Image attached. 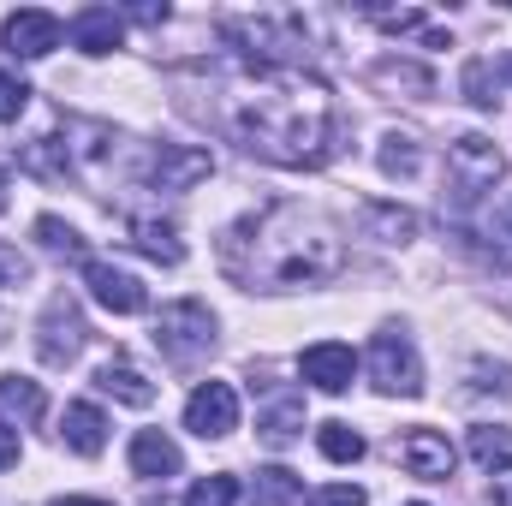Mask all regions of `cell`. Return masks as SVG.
I'll return each mask as SVG.
<instances>
[{"instance_id": "cell-1", "label": "cell", "mask_w": 512, "mask_h": 506, "mask_svg": "<svg viewBox=\"0 0 512 506\" xmlns=\"http://www.w3.org/2000/svg\"><path fill=\"white\" fill-rule=\"evenodd\" d=\"M221 126L274 167H322L340 149L328 84L298 66H245V78L221 90Z\"/></svg>"}, {"instance_id": "cell-2", "label": "cell", "mask_w": 512, "mask_h": 506, "mask_svg": "<svg viewBox=\"0 0 512 506\" xmlns=\"http://www.w3.org/2000/svg\"><path fill=\"white\" fill-rule=\"evenodd\" d=\"M340 262V233L298 203H268L221 233V268L239 286H316L340 274Z\"/></svg>"}, {"instance_id": "cell-3", "label": "cell", "mask_w": 512, "mask_h": 506, "mask_svg": "<svg viewBox=\"0 0 512 506\" xmlns=\"http://www.w3.org/2000/svg\"><path fill=\"white\" fill-rule=\"evenodd\" d=\"M155 346H161L173 364H197V358L215 346V316H209V304H197V298L167 304V310L155 316Z\"/></svg>"}, {"instance_id": "cell-4", "label": "cell", "mask_w": 512, "mask_h": 506, "mask_svg": "<svg viewBox=\"0 0 512 506\" xmlns=\"http://www.w3.org/2000/svg\"><path fill=\"white\" fill-rule=\"evenodd\" d=\"M501 173H507V155H501L483 131H465V137L447 149V179H453L459 197H483V191H495Z\"/></svg>"}, {"instance_id": "cell-5", "label": "cell", "mask_w": 512, "mask_h": 506, "mask_svg": "<svg viewBox=\"0 0 512 506\" xmlns=\"http://www.w3.org/2000/svg\"><path fill=\"white\" fill-rule=\"evenodd\" d=\"M370 381L382 387V393H399V399H417L423 393V364H417V346L405 340V334H376V346H370Z\"/></svg>"}, {"instance_id": "cell-6", "label": "cell", "mask_w": 512, "mask_h": 506, "mask_svg": "<svg viewBox=\"0 0 512 506\" xmlns=\"http://www.w3.org/2000/svg\"><path fill=\"white\" fill-rule=\"evenodd\" d=\"M185 429L203 435V441H221L239 429V393L227 381H203L191 399H185Z\"/></svg>"}, {"instance_id": "cell-7", "label": "cell", "mask_w": 512, "mask_h": 506, "mask_svg": "<svg viewBox=\"0 0 512 506\" xmlns=\"http://www.w3.org/2000/svg\"><path fill=\"white\" fill-rule=\"evenodd\" d=\"M209 173H215V155L197 149V143H161V149L149 155V185H155V191H191V185L209 179Z\"/></svg>"}, {"instance_id": "cell-8", "label": "cell", "mask_w": 512, "mask_h": 506, "mask_svg": "<svg viewBox=\"0 0 512 506\" xmlns=\"http://www.w3.org/2000/svg\"><path fill=\"white\" fill-rule=\"evenodd\" d=\"M84 340H90V328H84V316H78V304L72 298H54L48 310H42V334H36V346H42V364H72L78 352H84Z\"/></svg>"}, {"instance_id": "cell-9", "label": "cell", "mask_w": 512, "mask_h": 506, "mask_svg": "<svg viewBox=\"0 0 512 506\" xmlns=\"http://www.w3.org/2000/svg\"><path fill=\"white\" fill-rule=\"evenodd\" d=\"M0 42H6V54H18V60H42V54L60 48V18L42 12V6H24V12H12V18L0 24Z\"/></svg>"}, {"instance_id": "cell-10", "label": "cell", "mask_w": 512, "mask_h": 506, "mask_svg": "<svg viewBox=\"0 0 512 506\" xmlns=\"http://www.w3.org/2000/svg\"><path fill=\"white\" fill-rule=\"evenodd\" d=\"M399 465H405L411 477H423V483H447L453 465H459V453H453L447 435H435V429H405V435H399Z\"/></svg>"}, {"instance_id": "cell-11", "label": "cell", "mask_w": 512, "mask_h": 506, "mask_svg": "<svg viewBox=\"0 0 512 506\" xmlns=\"http://www.w3.org/2000/svg\"><path fill=\"white\" fill-rule=\"evenodd\" d=\"M84 286H90V298H96L102 310H114V316H137V310L149 304L143 280L126 274V268H114V262H84Z\"/></svg>"}, {"instance_id": "cell-12", "label": "cell", "mask_w": 512, "mask_h": 506, "mask_svg": "<svg viewBox=\"0 0 512 506\" xmlns=\"http://www.w3.org/2000/svg\"><path fill=\"white\" fill-rule=\"evenodd\" d=\"M352 346H334V340H322V346H310L304 358H298V376L310 381V387H322V393H346L352 387Z\"/></svg>"}, {"instance_id": "cell-13", "label": "cell", "mask_w": 512, "mask_h": 506, "mask_svg": "<svg viewBox=\"0 0 512 506\" xmlns=\"http://www.w3.org/2000/svg\"><path fill=\"white\" fill-rule=\"evenodd\" d=\"M179 447L161 435V429H137L131 435V471L143 477V483H167V477H179Z\"/></svg>"}, {"instance_id": "cell-14", "label": "cell", "mask_w": 512, "mask_h": 506, "mask_svg": "<svg viewBox=\"0 0 512 506\" xmlns=\"http://www.w3.org/2000/svg\"><path fill=\"white\" fill-rule=\"evenodd\" d=\"M120 36H126V18L114 6H84L72 18V48H84V54H114Z\"/></svg>"}, {"instance_id": "cell-15", "label": "cell", "mask_w": 512, "mask_h": 506, "mask_svg": "<svg viewBox=\"0 0 512 506\" xmlns=\"http://www.w3.org/2000/svg\"><path fill=\"white\" fill-rule=\"evenodd\" d=\"M126 233H131V245L149 256V262H161V268H179V262H185V245H179V227H173V221H155V215H131Z\"/></svg>"}, {"instance_id": "cell-16", "label": "cell", "mask_w": 512, "mask_h": 506, "mask_svg": "<svg viewBox=\"0 0 512 506\" xmlns=\"http://www.w3.org/2000/svg\"><path fill=\"white\" fill-rule=\"evenodd\" d=\"M42 411H48V393H42V381L0 376V423H12V429H30V423H42Z\"/></svg>"}, {"instance_id": "cell-17", "label": "cell", "mask_w": 512, "mask_h": 506, "mask_svg": "<svg viewBox=\"0 0 512 506\" xmlns=\"http://www.w3.org/2000/svg\"><path fill=\"white\" fill-rule=\"evenodd\" d=\"M60 435H66V447H72V453L96 459V453L108 447V417H102L96 405H66V417H60Z\"/></svg>"}, {"instance_id": "cell-18", "label": "cell", "mask_w": 512, "mask_h": 506, "mask_svg": "<svg viewBox=\"0 0 512 506\" xmlns=\"http://www.w3.org/2000/svg\"><path fill=\"white\" fill-rule=\"evenodd\" d=\"M96 387L114 393L120 405H137V411L155 405V381L143 376V370H131V364H102V370H96Z\"/></svg>"}, {"instance_id": "cell-19", "label": "cell", "mask_w": 512, "mask_h": 506, "mask_svg": "<svg viewBox=\"0 0 512 506\" xmlns=\"http://www.w3.org/2000/svg\"><path fill=\"white\" fill-rule=\"evenodd\" d=\"M262 441L268 447H286V441H298V429H304V399L298 393H286V399H274L268 411H262Z\"/></svg>"}, {"instance_id": "cell-20", "label": "cell", "mask_w": 512, "mask_h": 506, "mask_svg": "<svg viewBox=\"0 0 512 506\" xmlns=\"http://www.w3.org/2000/svg\"><path fill=\"white\" fill-rule=\"evenodd\" d=\"M298 501H304V483H298L292 471H280V465L256 471V483H251V506H298Z\"/></svg>"}, {"instance_id": "cell-21", "label": "cell", "mask_w": 512, "mask_h": 506, "mask_svg": "<svg viewBox=\"0 0 512 506\" xmlns=\"http://www.w3.org/2000/svg\"><path fill=\"white\" fill-rule=\"evenodd\" d=\"M364 227L387 239V245H405V239H417V215L411 209H393V203H370L364 209Z\"/></svg>"}, {"instance_id": "cell-22", "label": "cell", "mask_w": 512, "mask_h": 506, "mask_svg": "<svg viewBox=\"0 0 512 506\" xmlns=\"http://www.w3.org/2000/svg\"><path fill=\"white\" fill-rule=\"evenodd\" d=\"M316 447H322V453H328L334 465H358V459H364V435H358L352 423H322Z\"/></svg>"}, {"instance_id": "cell-23", "label": "cell", "mask_w": 512, "mask_h": 506, "mask_svg": "<svg viewBox=\"0 0 512 506\" xmlns=\"http://www.w3.org/2000/svg\"><path fill=\"white\" fill-rule=\"evenodd\" d=\"M471 459L477 465H507L512 459V429H495V423H483V429H471Z\"/></svg>"}, {"instance_id": "cell-24", "label": "cell", "mask_w": 512, "mask_h": 506, "mask_svg": "<svg viewBox=\"0 0 512 506\" xmlns=\"http://www.w3.org/2000/svg\"><path fill=\"white\" fill-rule=\"evenodd\" d=\"M36 239H42V251H54V256H72V262H84V239L60 221V215H42L36 221Z\"/></svg>"}, {"instance_id": "cell-25", "label": "cell", "mask_w": 512, "mask_h": 506, "mask_svg": "<svg viewBox=\"0 0 512 506\" xmlns=\"http://www.w3.org/2000/svg\"><path fill=\"white\" fill-rule=\"evenodd\" d=\"M495 90H501L495 66H489V60H471V66H465V96H471V108H495V102H501Z\"/></svg>"}, {"instance_id": "cell-26", "label": "cell", "mask_w": 512, "mask_h": 506, "mask_svg": "<svg viewBox=\"0 0 512 506\" xmlns=\"http://www.w3.org/2000/svg\"><path fill=\"white\" fill-rule=\"evenodd\" d=\"M382 173H387V179L417 173V143H411V137H399V131H393V137L382 143Z\"/></svg>"}, {"instance_id": "cell-27", "label": "cell", "mask_w": 512, "mask_h": 506, "mask_svg": "<svg viewBox=\"0 0 512 506\" xmlns=\"http://www.w3.org/2000/svg\"><path fill=\"white\" fill-rule=\"evenodd\" d=\"M233 501H239V483H233L227 471H221V477H203V483L185 495V506H233Z\"/></svg>"}, {"instance_id": "cell-28", "label": "cell", "mask_w": 512, "mask_h": 506, "mask_svg": "<svg viewBox=\"0 0 512 506\" xmlns=\"http://www.w3.org/2000/svg\"><path fill=\"white\" fill-rule=\"evenodd\" d=\"M24 108H30V90L0 66V120H12V126H18V114H24Z\"/></svg>"}, {"instance_id": "cell-29", "label": "cell", "mask_w": 512, "mask_h": 506, "mask_svg": "<svg viewBox=\"0 0 512 506\" xmlns=\"http://www.w3.org/2000/svg\"><path fill=\"white\" fill-rule=\"evenodd\" d=\"M310 506H370L364 501V489H352V483H334V489H316Z\"/></svg>"}, {"instance_id": "cell-30", "label": "cell", "mask_w": 512, "mask_h": 506, "mask_svg": "<svg viewBox=\"0 0 512 506\" xmlns=\"http://www.w3.org/2000/svg\"><path fill=\"white\" fill-rule=\"evenodd\" d=\"M24 280H30V262L12 245H0V286H24Z\"/></svg>"}, {"instance_id": "cell-31", "label": "cell", "mask_w": 512, "mask_h": 506, "mask_svg": "<svg viewBox=\"0 0 512 506\" xmlns=\"http://www.w3.org/2000/svg\"><path fill=\"white\" fill-rule=\"evenodd\" d=\"M489 501L512 506V459H507V465H495V477H489Z\"/></svg>"}, {"instance_id": "cell-32", "label": "cell", "mask_w": 512, "mask_h": 506, "mask_svg": "<svg viewBox=\"0 0 512 506\" xmlns=\"http://www.w3.org/2000/svg\"><path fill=\"white\" fill-rule=\"evenodd\" d=\"M12 465H18V441L0 429V471H12Z\"/></svg>"}, {"instance_id": "cell-33", "label": "cell", "mask_w": 512, "mask_h": 506, "mask_svg": "<svg viewBox=\"0 0 512 506\" xmlns=\"http://www.w3.org/2000/svg\"><path fill=\"white\" fill-rule=\"evenodd\" d=\"M131 18H137V24H161V18H167V6H131Z\"/></svg>"}, {"instance_id": "cell-34", "label": "cell", "mask_w": 512, "mask_h": 506, "mask_svg": "<svg viewBox=\"0 0 512 506\" xmlns=\"http://www.w3.org/2000/svg\"><path fill=\"white\" fill-rule=\"evenodd\" d=\"M54 506H108V501H84V495H72V501H54Z\"/></svg>"}, {"instance_id": "cell-35", "label": "cell", "mask_w": 512, "mask_h": 506, "mask_svg": "<svg viewBox=\"0 0 512 506\" xmlns=\"http://www.w3.org/2000/svg\"><path fill=\"white\" fill-rule=\"evenodd\" d=\"M501 233H507V239H512V203H507V209H501Z\"/></svg>"}, {"instance_id": "cell-36", "label": "cell", "mask_w": 512, "mask_h": 506, "mask_svg": "<svg viewBox=\"0 0 512 506\" xmlns=\"http://www.w3.org/2000/svg\"><path fill=\"white\" fill-rule=\"evenodd\" d=\"M0 209H6V167H0Z\"/></svg>"}, {"instance_id": "cell-37", "label": "cell", "mask_w": 512, "mask_h": 506, "mask_svg": "<svg viewBox=\"0 0 512 506\" xmlns=\"http://www.w3.org/2000/svg\"><path fill=\"white\" fill-rule=\"evenodd\" d=\"M411 506H423V501H411Z\"/></svg>"}]
</instances>
